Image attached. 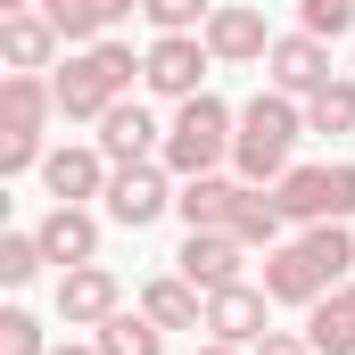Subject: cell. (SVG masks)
I'll return each mask as SVG.
<instances>
[{"mask_svg": "<svg viewBox=\"0 0 355 355\" xmlns=\"http://www.w3.org/2000/svg\"><path fill=\"white\" fill-rule=\"evenodd\" d=\"M355 265V232L347 223H306L297 240L265 248V297L272 306H322Z\"/></svg>", "mask_w": 355, "mask_h": 355, "instance_id": "obj_1", "label": "cell"}, {"mask_svg": "<svg viewBox=\"0 0 355 355\" xmlns=\"http://www.w3.org/2000/svg\"><path fill=\"white\" fill-rule=\"evenodd\" d=\"M149 58H132V42H116V33H99L91 50H75L50 83H58V116L67 124H99L124 91H132V75H141Z\"/></svg>", "mask_w": 355, "mask_h": 355, "instance_id": "obj_2", "label": "cell"}, {"mask_svg": "<svg viewBox=\"0 0 355 355\" xmlns=\"http://www.w3.org/2000/svg\"><path fill=\"white\" fill-rule=\"evenodd\" d=\"M297 132H306V99H289V91H257V99L240 107V141H232V166H240V182L272 190V182L289 174Z\"/></svg>", "mask_w": 355, "mask_h": 355, "instance_id": "obj_3", "label": "cell"}, {"mask_svg": "<svg viewBox=\"0 0 355 355\" xmlns=\"http://www.w3.org/2000/svg\"><path fill=\"white\" fill-rule=\"evenodd\" d=\"M232 141H240V116H232L215 91L182 99L174 124H166V174H174V182H198V174H215V166H232Z\"/></svg>", "mask_w": 355, "mask_h": 355, "instance_id": "obj_4", "label": "cell"}, {"mask_svg": "<svg viewBox=\"0 0 355 355\" xmlns=\"http://www.w3.org/2000/svg\"><path fill=\"white\" fill-rule=\"evenodd\" d=\"M272 198H281V215L297 232L306 223H347L355 215V166H289L272 182Z\"/></svg>", "mask_w": 355, "mask_h": 355, "instance_id": "obj_5", "label": "cell"}, {"mask_svg": "<svg viewBox=\"0 0 355 355\" xmlns=\"http://www.w3.org/2000/svg\"><path fill=\"white\" fill-rule=\"evenodd\" d=\"M207 67H215L207 33H157V42H149V67H141V83L157 91V99H198V91H207Z\"/></svg>", "mask_w": 355, "mask_h": 355, "instance_id": "obj_6", "label": "cell"}, {"mask_svg": "<svg viewBox=\"0 0 355 355\" xmlns=\"http://www.w3.org/2000/svg\"><path fill=\"white\" fill-rule=\"evenodd\" d=\"M174 198H182V190H174V174H166V157H149V166H116V174H107V215H116L124 232L157 223Z\"/></svg>", "mask_w": 355, "mask_h": 355, "instance_id": "obj_7", "label": "cell"}, {"mask_svg": "<svg viewBox=\"0 0 355 355\" xmlns=\"http://www.w3.org/2000/svg\"><path fill=\"white\" fill-rule=\"evenodd\" d=\"M265 75H272V91H289V99H314V91L331 83V42L306 33V25L281 33V42L265 50Z\"/></svg>", "mask_w": 355, "mask_h": 355, "instance_id": "obj_8", "label": "cell"}, {"mask_svg": "<svg viewBox=\"0 0 355 355\" xmlns=\"http://www.w3.org/2000/svg\"><path fill=\"white\" fill-rule=\"evenodd\" d=\"M99 149H107V166H149V157H166V124L141 99H116L99 116Z\"/></svg>", "mask_w": 355, "mask_h": 355, "instance_id": "obj_9", "label": "cell"}, {"mask_svg": "<svg viewBox=\"0 0 355 355\" xmlns=\"http://www.w3.org/2000/svg\"><path fill=\"white\" fill-rule=\"evenodd\" d=\"M281 33H265V17L248 8V0H223L215 17H207V50H215V67H257Z\"/></svg>", "mask_w": 355, "mask_h": 355, "instance_id": "obj_10", "label": "cell"}, {"mask_svg": "<svg viewBox=\"0 0 355 355\" xmlns=\"http://www.w3.org/2000/svg\"><path fill=\"white\" fill-rule=\"evenodd\" d=\"M240 257H248V240H240V232H190L174 265H182L190 289H207V297H215V289H232V281H240Z\"/></svg>", "mask_w": 355, "mask_h": 355, "instance_id": "obj_11", "label": "cell"}, {"mask_svg": "<svg viewBox=\"0 0 355 355\" xmlns=\"http://www.w3.org/2000/svg\"><path fill=\"white\" fill-rule=\"evenodd\" d=\"M116 306H124V289H116L107 265H67V272H58V314H67L75 331H99Z\"/></svg>", "mask_w": 355, "mask_h": 355, "instance_id": "obj_12", "label": "cell"}, {"mask_svg": "<svg viewBox=\"0 0 355 355\" xmlns=\"http://www.w3.org/2000/svg\"><path fill=\"white\" fill-rule=\"evenodd\" d=\"M33 240H42L50 265H99V215H91V207H67V198H58V207L33 223Z\"/></svg>", "mask_w": 355, "mask_h": 355, "instance_id": "obj_13", "label": "cell"}, {"mask_svg": "<svg viewBox=\"0 0 355 355\" xmlns=\"http://www.w3.org/2000/svg\"><path fill=\"white\" fill-rule=\"evenodd\" d=\"M265 289H248V281H232V289H215L207 297V339H232V347H257L272 322H265Z\"/></svg>", "mask_w": 355, "mask_h": 355, "instance_id": "obj_14", "label": "cell"}, {"mask_svg": "<svg viewBox=\"0 0 355 355\" xmlns=\"http://www.w3.org/2000/svg\"><path fill=\"white\" fill-rule=\"evenodd\" d=\"M107 149H50L42 157V182H50V198H67V207H83V198H107Z\"/></svg>", "mask_w": 355, "mask_h": 355, "instance_id": "obj_15", "label": "cell"}, {"mask_svg": "<svg viewBox=\"0 0 355 355\" xmlns=\"http://www.w3.org/2000/svg\"><path fill=\"white\" fill-rule=\"evenodd\" d=\"M58 42H67V33H58V25H50L42 8H17V17H0V58H8L17 75H42Z\"/></svg>", "mask_w": 355, "mask_h": 355, "instance_id": "obj_16", "label": "cell"}, {"mask_svg": "<svg viewBox=\"0 0 355 355\" xmlns=\"http://www.w3.org/2000/svg\"><path fill=\"white\" fill-rule=\"evenodd\" d=\"M50 107H58V83H42V75H0V132H42L50 124Z\"/></svg>", "mask_w": 355, "mask_h": 355, "instance_id": "obj_17", "label": "cell"}, {"mask_svg": "<svg viewBox=\"0 0 355 355\" xmlns=\"http://www.w3.org/2000/svg\"><path fill=\"white\" fill-rule=\"evenodd\" d=\"M141 314H149L157 331H207V289H190L182 272H166V281L141 289Z\"/></svg>", "mask_w": 355, "mask_h": 355, "instance_id": "obj_18", "label": "cell"}, {"mask_svg": "<svg viewBox=\"0 0 355 355\" xmlns=\"http://www.w3.org/2000/svg\"><path fill=\"white\" fill-rule=\"evenodd\" d=\"M240 190L248 182H223V174H198V182H182V223L190 232H232V207H240Z\"/></svg>", "mask_w": 355, "mask_h": 355, "instance_id": "obj_19", "label": "cell"}, {"mask_svg": "<svg viewBox=\"0 0 355 355\" xmlns=\"http://www.w3.org/2000/svg\"><path fill=\"white\" fill-rule=\"evenodd\" d=\"M306 339L314 355H355V281H339L322 306H306Z\"/></svg>", "mask_w": 355, "mask_h": 355, "instance_id": "obj_20", "label": "cell"}, {"mask_svg": "<svg viewBox=\"0 0 355 355\" xmlns=\"http://www.w3.org/2000/svg\"><path fill=\"white\" fill-rule=\"evenodd\" d=\"M232 232H240L248 248H281L289 215H281V198H272V190H257V182H248V190H240V207H232Z\"/></svg>", "mask_w": 355, "mask_h": 355, "instance_id": "obj_21", "label": "cell"}, {"mask_svg": "<svg viewBox=\"0 0 355 355\" xmlns=\"http://www.w3.org/2000/svg\"><path fill=\"white\" fill-rule=\"evenodd\" d=\"M91 347H99V355H166V331H157L149 314H124V306H116V314L99 322Z\"/></svg>", "mask_w": 355, "mask_h": 355, "instance_id": "obj_22", "label": "cell"}, {"mask_svg": "<svg viewBox=\"0 0 355 355\" xmlns=\"http://www.w3.org/2000/svg\"><path fill=\"white\" fill-rule=\"evenodd\" d=\"M306 132H355V75H331L306 99Z\"/></svg>", "mask_w": 355, "mask_h": 355, "instance_id": "obj_23", "label": "cell"}, {"mask_svg": "<svg viewBox=\"0 0 355 355\" xmlns=\"http://www.w3.org/2000/svg\"><path fill=\"white\" fill-rule=\"evenodd\" d=\"M42 17L75 42V50H91L99 33H107V17H99V0H42Z\"/></svg>", "mask_w": 355, "mask_h": 355, "instance_id": "obj_24", "label": "cell"}, {"mask_svg": "<svg viewBox=\"0 0 355 355\" xmlns=\"http://www.w3.org/2000/svg\"><path fill=\"white\" fill-rule=\"evenodd\" d=\"M141 17H149L157 33H207L215 0H141Z\"/></svg>", "mask_w": 355, "mask_h": 355, "instance_id": "obj_25", "label": "cell"}, {"mask_svg": "<svg viewBox=\"0 0 355 355\" xmlns=\"http://www.w3.org/2000/svg\"><path fill=\"white\" fill-rule=\"evenodd\" d=\"M42 265H50V257H42V240H33V232H8V240H0V281H8V289H25Z\"/></svg>", "mask_w": 355, "mask_h": 355, "instance_id": "obj_26", "label": "cell"}, {"mask_svg": "<svg viewBox=\"0 0 355 355\" xmlns=\"http://www.w3.org/2000/svg\"><path fill=\"white\" fill-rule=\"evenodd\" d=\"M0 355H50V339H42V322H33L25 306H8V314H0Z\"/></svg>", "mask_w": 355, "mask_h": 355, "instance_id": "obj_27", "label": "cell"}, {"mask_svg": "<svg viewBox=\"0 0 355 355\" xmlns=\"http://www.w3.org/2000/svg\"><path fill=\"white\" fill-rule=\"evenodd\" d=\"M297 17H306V33H322V42H339L355 25V0H297Z\"/></svg>", "mask_w": 355, "mask_h": 355, "instance_id": "obj_28", "label": "cell"}, {"mask_svg": "<svg viewBox=\"0 0 355 355\" xmlns=\"http://www.w3.org/2000/svg\"><path fill=\"white\" fill-rule=\"evenodd\" d=\"M42 166V132H0V174H33Z\"/></svg>", "mask_w": 355, "mask_h": 355, "instance_id": "obj_29", "label": "cell"}, {"mask_svg": "<svg viewBox=\"0 0 355 355\" xmlns=\"http://www.w3.org/2000/svg\"><path fill=\"white\" fill-rule=\"evenodd\" d=\"M248 355H314V339H306V331H265Z\"/></svg>", "mask_w": 355, "mask_h": 355, "instance_id": "obj_30", "label": "cell"}, {"mask_svg": "<svg viewBox=\"0 0 355 355\" xmlns=\"http://www.w3.org/2000/svg\"><path fill=\"white\" fill-rule=\"evenodd\" d=\"M132 8H141V0H99V17H107V33H116V25H124Z\"/></svg>", "mask_w": 355, "mask_h": 355, "instance_id": "obj_31", "label": "cell"}, {"mask_svg": "<svg viewBox=\"0 0 355 355\" xmlns=\"http://www.w3.org/2000/svg\"><path fill=\"white\" fill-rule=\"evenodd\" d=\"M190 355H248V347H232V339H207V347H190Z\"/></svg>", "mask_w": 355, "mask_h": 355, "instance_id": "obj_32", "label": "cell"}, {"mask_svg": "<svg viewBox=\"0 0 355 355\" xmlns=\"http://www.w3.org/2000/svg\"><path fill=\"white\" fill-rule=\"evenodd\" d=\"M17 8H33V0H0V17H17Z\"/></svg>", "mask_w": 355, "mask_h": 355, "instance_id": "obj_33", "label": "cell"}, {"mask_svg": "<svg viewBox=\"0 0 355 355\" xmlns=\"http://www.w3.org/2000/svg\"><path fill=\"white\" fill-rule=\"evenodd\" d=\"M50 355H99V347H50Z\"/></svg>", "mask_w": 355, "mask_h": 355, "instance_id": "obj_34", "label": "cell"}]
</instances>
